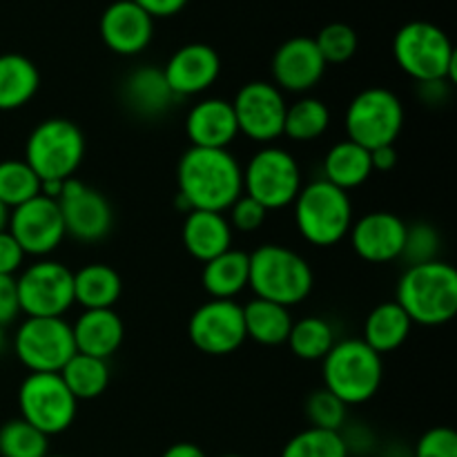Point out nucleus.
<instances>
[{
	"label": "nucleus",
	"instance_id": "3",
	"mask_svg": "<svg viewBox=\"0 0 457 457\" xmlns=\"http://www.w3.org/2000/svg\"><path fill=\"white\" fill-rule=\"evenodd\" d=\"M248 288L254 297L279 306H299L315 288V272L297 250L281 244H263L248 254Z\"/></svg>",
	"mask_w": 457,
	"mask_h": 457
},
{
	"label": "nucleus",
	"instance_id": "29",
	"mask_svg": "<svg viewBox=\"0 0 457 457\" xmlns=\"http://www.w3.org/2000/svg\"><path fill=\"white\" fill-rule=\"evenodd\" d=\"M413 321L409 320L397 302H384L369 312L364 321V339L378 355H388L397 351L409 339Z\"/></svg>",
	"mask_w": 457,
	"mask_h": 457
},
{
	"label": "nucleus",
	"instance_id": "33",
	"mask_svg": "<svg viewBox=\"0 0 457 457\" xmlns=\"http://www.w3.org/2000/svg\"><path fill=\"white\" fill-rule=\"evenodd\" d=\"M65 386L76 400H96L110 386V366L105 360L76 353L61 370Z\"/></svg>",
	"mask_w": 457,
	"mask_h": 457
},
{
	"label": "nucleus",
	"instance_id": "2",
	"mask_svg": "<svg viewBox=\"0 0 457 457\" xmlns=\"http://www.w3.org/2000/svg\"><path fill=\"white\" fill-rule=\"evenodd\" d=\"M395 302L413 324L428 328L449 324L457 315V270L445 259L406 266Z\"/></svg>",
	"mask_w": 457,
	"mask_h": 457
},
{
	"label": "nucleus",
	"instance_id": "23",
	"mask_svg": "<svg viewBox=\"0 0 457 457\" xmlns=\"http://www.w3.org/2000/svg\"><path fill=\"white\" fill-rule=\"evenodd\" d=\"M183 248L196 262L205 263L232 248L235 230L228 223L226 212H210V210H190L183 219L181 228Z\"/></svg>",
	"mask_w": 457,
	"mask_h": 457
},
{
	"label": "nucleus",
	"instance_id": "39",
	"mask_svg": "<svg viewBox=\"0 0 457 457\" xmlns=\"http://www.w3.org/2000/svg\"><path fill=\"white\" fill-rule=\"evenodd\" d=\"M442 253V237L436 226L427 221H418L413 226H406V239L402 257L406 266H420L440 259Z\"/></svg>",
	"mask_w": 457,
	"mask_h": 457
},
{
	"label": "nucleus",
	"instance_id": "5",
	"mask_svg": "<svg viewBox=\"0 0 457 457\" xmlns=\"http://www.w3.org/2000/svg\"><path fill=\"white\" fill-rule=\"evenodd\" d=\"M397 67L415 83H457V52L445 29L427 21H411L393 38Z\"/></svg>",
	"mask_w": 457,
	"mask_h": 457
},
{
	"label": "nucleus",
	"instance_id": "4",
	"mask_svg": "<svg viewBox=\"0 0 457 457\" xmlns=\"http://www.w3.org/2000/svg\"><path fill=\"white\" fill-rule=\"evenodd\" d=\"M324 388L346 406L366 404L378 395L384 382V357L361 337L337 339L321 360Z\"/></svg>",
	"mask_w": 457,
	"mask_h": 457
},
{
	"label": "nucleus",
	"instance_id": "48",
	"mask_svg": "<svg viewBox=\"0 0 457 457\" xmlns=\"http://www.w3.org/2000/svg\"><path fill=\"white\" fill-rule=\"evenodd\" d=\"M9 214H12V210H9L7 205H4L3 201H0V232L7 230V226H9Z\"/></svg>",
	"mask_w": 457,
	"mask_h": 457
},
{
	"label": "nucleus",
	"instance_id": "51",
	"mask_svg": "<svg viewBox=\"0 0 457 457\" xmlns=\"http://www.w3.org/2000/svg\"><path fill=\"white\" fill-rule=\"evenodd\" d=\"M221 457H241V455H221Z\"/></svg>",
	"mask_w": 457,
	"mask_h": 457
},
{
	"label": "nucleus",
	"instance_id": "45",
	"mask_svg": "<svg viewBox=\"0 0 457 457\" xmlns=\"http://www.w3.org/2000/svg\"><path fill=\"white\" fill-rule=\"evenodd\" d=\"M451 87L453 85L446 83V80H428V83H418L420 98H422L427 105H442L449 98Z\"/></svg>",
	"mask_w": 457,
	"mask_h": 457
},
{
	"label": "nucleus",
	"instance_id": "37",
	"mask_svg": "<svg viewBox=\"0 0 457 457\" xmlns=\"http://www.w3.org/2000/svg\"><path fill=\"white\" fill-rule=\"evenodd\" d=\"M306 418L312 428L344 431L348 422V406L326 388H317L306 400Z\"/></svg>",
	"mask_w": 457,
	"mask_h": 457
},
{
	"label": "nucleus",
	"instance_id": "34",
	"mask_svg": "<svg viewBox=\"0 0 457 457\" xmlns=\"http://www.w3.org/2000/svg\"><path fill=\"white\" fill-rule=\"evenodd\" d=\"M40 195V179L34 170L25 163V159H3L0 161V201L9 210L27 204Z\"/></svg>",
	"mask_w": 457,
	"mask_h": 457
},
{
	"label": "nucleus",
	"instance_id": "9",
	"mask_svg": "<svg viewBox=\"0 0 457 457\" xmlns=\"http://www.w3.org/2000/svg\"><path fill=\"white\" fill-rule=\"evenodd\" d=\"M406 112L400 96L388 87H366L346 107L344 128L351 141L366 150L395 145L404 129Z\"/></svg>",
	"mask_w": 457,
	"mask_h": 457
},
{
	"label": "nucleus",
	"instance_id": "31",
	"mask_svg": "<svg viewBox=\"0 0 457 457\" xmlns=\"http://www.w3.org/2000/svg\"><path fill=\"white\" fill-rule=\"evenodd\" d=\"M330 128V107L321 98L303 94L286 107L284 137L295 143H311L324 137Z\"/></svg>",
	"mask_w": 457,
	"mask_h": 457
},
{
	"label": "nucleus",
	"instance_id": "41",
	"mask_svg": "<svg viewBox=\"0 0 457 457\" xmlns=\"http://www.w3.org/2000/svg\"><path fill=\"white\" fill-rule=\"evenodd\" d=\"M413 457H457V436L451 427H433L413 449Z\"/></svg>",
	"mask_w": 457,
	"mask_h": 457
},
{
	"label": "nucleus",
	"instance_id": "47",
	"mask_svg": "<svg viewBox=\"0 0 457 457\" xmlns=\"http://www.w3.org/2000/svg\"><path fill=\"white\" fill-rule=\"evenodd\" d=\"M161 457H208L204 453V449L192 442H179V445H172L170 449H165V453Z\"/></svg>",
	"mask_w": 457,
	"mask_h": 457
},
{
	"label": "nucleus",
	"instance_id": "42",
	"mask_svg": "<svg viewBox=\"0 0 457 457\" xmlns=\"http://www.w3.org/2000/svg\"><path fill=\"white\" fill-rule=\"evenodd\" d=\"M18 315H21V303H18L16 277L0 275V328L13 324Z\"/></svg>",
	"mask_w": 457,
	"mask_h": 457
},
{
	"label": "nucleus",
	"instance_id": "1",
	"mask_svg": "<svg viewBox=\"0 0 457 457\" xmlns=\"http://www.w3.org/2000/svg\"><path fill=\"white\" fill-rule=\"evenodd\" d=\"M177 204L186 212H226L244 195V165L230 150L187 147L177 165Z\"/></svg>",
	"mask_w": 457,
	"mask_h": 457
},
{
	"label": "nucleus",
	"instance_id": "6",
	"mask_svg": "<svg viewBox=\"0 0 457 457\" xmlns=\"http://www.w3.org/2000/svg\"><path fill=\"white\" fill-rule=\"evenodd\" d=\"M295 226L303 241L315 248H330L346 239L353 221L351 195L324 179L306 183L293 204Z\"/></svg>",
	"mask_w": 457,
	"mask_h": 457
},
{
	"label": "nucleus",
	"instance_id": "19",
	"mask_svg": "<svg viewBox=\"0 0 457 457\" xmlns=\"http://www.w3.org/2000/svg\"><path fill=\"white\" fill-rule=\"evenodd\" d=\"M170 89L177 98L205 94L221 74V58L217 49L205 43H187L179 47L161 67Z\"/></svg>",
	"mask_w": 457,
	"mask_h": 457
},
{
	"label": "nucleus",
	"instance_id": "22",
	"mask_svg": "<svg viewBox=\"0 0 457 457\" xmlns=\"http://www.w3.org/2000/svg\"><path fill=\"white\" fill-rule=\"evenodd\" d=\"M71 335L76 353L107 361L123 346L125 326L114 308L83 311L71 324Z\"/></svg>",
	"mask_w": 457,
	"mask_h": 457
},
{
	"label": "nucleus",
	"instance_id": "46",
	"mask_svg": "<svg viewBox=\"0 0 457 457\" xmlns=\"http://www.w3.org/2000/svg\"><path fill=\"white\" fill-rule=\"evenodd\" d=\"M370 165L373 172H388L397 165V150L395 145H382L370 150Z\"/></svg>",
	"mask_w": 457,
	"mask_h": 457
},
{
	"label": "nucleus",
	"instance_id": "21",
	"mask_svg": "<svg viewBox=\"0 0 457 457\" xmlns=\"http://www.w3.org/2000/svg\"><path fill=\"white\" fill-rule=\"evenodd\" d=\"M186 134L192 147L228 150L239 137L232 101L221 96H205L196 101L186 116Z\"/></svg>",
	"mask_w": 457,
	"mask_h": 457
},
{
	"label": "nucleus",
	"instance_id": "50",
	"mask_svg": "<svg viewBox=\"0 0 457 457\" xmlns=\"http://www.w3.org/2000/svg\"><path fill=\"white\" fill-rule=\"evenodd\" d=\"M45 457H65V455H52V453H49V455H45Z\"/></svg>",
	"mask_w": 457,
	"mask_h": 457
},
{
	"label": "nucleus",
	"instance_id": "11",
	"mask_svg": "<svg viewBox=\"0 0 457 457\" xmlns=\"http://www.w3.org/2000/svg\"><path fill=\"white\" fill-rule=\"evenodd\" d=\"M13 353L29 373H61L76 355L65 317H27L13 335Z\"/></svg>",
	"mask_w": 457,
	"mask_h": 457
},
{
	"label": "nucleus",
	"instance_id": "30",
	"mask_svg": "<svg viewBox=\"0 0 457 457\" xmlns=\"http://www.w3.org/2000/svg\"><path fill=\"white\" fill-rule=\"evenodd\" d=\"M293 321L290 308L266 302V299L253 297L244 306L245 337L262 346H281L288 342Z\"/></svg>",
	"mask_w": 457,
	"mask_h": 457
},
{
	"label": "nucleus",
	"instance_id": "35",
	"mask_svg": "<svg viewBox=\"0 0 457 457\" xmlns=\"http://www.w3.org/2000/svg\"><path fill=\"white\" fill-rule=\"evenodd\" d=\"M49 455V437L22 418L9 420L0 427V457H45Z\"/></svg>",
	"mask_w": 457,
	"mask_h": 457
},
{
	"label": "nucleus",
	"instance_id": "20",
	"mask_svg": "<svg viewBox=\"0 0 457 457\" xmlns=\"http://www.w3.org/2000/svg\"><path fill=\"white\" fill-rule=\"evenodd\" d=\"M98 29L110 52L119 56H138L154 38V18L132 0H116L105 7Z\"/></svg>",
	"mask_w": 457,
	"mask_h": 457
},
{
	"label": "nucleus",
	"instance_id": "18",
	"mask_svg": "<svg viewBox=\"0 0 457 457\" xmlns=\"http://www.w3.org/2000/svg\"><path fill=\"white\" fill-rule=\"evenodd\" d=\"M409 223L395 212L375 210L353 221L351 245L360 259L369 263H391L402 257Z\"/></svg>",
	"mask_w": 457,
	"mask_h": 457
},
{
	"label": "nucleus",
	"instance_id": "26",
	"mask_svg": "<svg viewBox=\"0 0 457 457\" xmlns=\"http://www.w3.org/2000/svg\"><path fill=\"white\" fill-rule=\"evenodd\" d=\"M40 89V71L22 54H0V112L22 110Z\"/></svg>",
	"mask_w": 457,
	"mask_h": 457
},
{
	"label": "nucleus",
	"instance_id": "8",
	"mask_svg": "<svg viewBox=\"0 0 457 457\" xmlns=\"http://www.w3.org/2000/svg\"><path fill=\"white\" fill-rule=\"evenodd\" d=\"M303 187V174L293 152L279 145H262L244 168V195L262 204L268 212L295 204Z\"/></svg>",
	"mask_w": 457,
	"mask_h": 457
},
{
	"label": "nucleus",
	"instance_id": "38",
	"mask_svg": "<svg viewBox=\"0 0 457 457\" xmlns=\"http://www.w3.org/2000/svg\"><path fill=\"white\" fill-rule=\"evenodd\" d=\"M315 43L320 54L324 56L326 65H342V62H348L355 56L360 40H357L355 29L351 25L330 22L315 36Z\"/></svg>",
	"mask_w": 457,
	"mask_h": 457
},
{
	"label": "nucleus",
	"instance_id": "7",
	"mask_svg": "<svg viewBox=\"0 0 457 457\" xmlns=\"http://www.w3.org/2000/svg\"><path fill=\"white\" fill-rule=\"evenodd\" d=\"M85 134L74 120L45 119L29 132L25 143V163L40 179L47 181H70L76 177L85 159Z\"/></svg>",
	"mask_w": 457,
	"mask_h": 457
},
{
	"label": "nucleus",
	"instance_id": "25",
	"mask_svg": "<svg viewBox=\"0 0 457 457\" xmlns=\"http://www.w3.org/2000/svg\"><path fill=\"white\" fill-rule=\"evenodd\" d=\"M373 177V165H370V150L357 145L351 138L337 141L324 156L321 163V179L333 183L339 190L348 192L364 186Z\"/></svg>",
	"mask_w": 457,
	"mask_h": 457
},
{
	"label": "nucleus",
	"instance_id": "49",
	"mask_svg": "<svg viewBox=\"0 0 457 457\" xmlns=\"http://www.w3.org/2000/svg\"><path fill=\"white\" fill-rule=\"evenodd\" d=\"M4 351V328H0V355Z\"/></svg>",
	"mask_w": 457,
	"mask_h": 457
},
{
	"label": "nucleus",
	"instance_id": "40",
	"mask_svg": "<svg viewBox=\"0 0 457 457\" xmlns=\"http://www.w3.org/2000/svg\"><path fill=\"white\" fill-rule=\"evenodd\" d=\"M226 217L232 230L250 235V232H257L259 228L266 223L268 210L263 208L262 204H257L254 199H250L248 195H241L239 199L226 210Z\"/></svg>",
	"mask_w": 457,
	"mask_h": 457
},
{
	"label": "nucleus",
	"instance_id": "32",
	"mask_svg": "<svg viewBox=\"0 0 457 457\" xmlns=\"http://www.w3.org/2000/svg\"><path fill=\"white\" fill-rule=\"evenodd\" d=\"M288 348L293 355L303 361H321L330 353V348L337 344V330L328 320L317 315L302 317L293 321V328L288 335Z\"/></svg>",
	"mask_w": 457,
	"mask_h": 457
},
{
	"label": "nucleus",
	"instance_id": "12",
	"mask_svg": "<svg viewBox=\"0 0 457 457\" xmlns=\"http://www.w3.org/2000/svg\"><path fill=\"white\" fill-rule=\"evenodd\" d=\"M25 317H65L74 306V272L56 259H38L16 277Z\"/></svg>",
	"mask_w": 457,
	"mask_h": 457
},
{
	"label": "nucleus",
	"instance_id": "14",
	"mask_svg": "<svg viewBox=\"0 0 457 457\" xmlns=\"http://www.w3.org/2000/svg\"><path fill=\"white\" fill-rule=\"evenodd\" d=\"M56 204L61 208L67 237L80 244L103 241L114 228V210L107 196L80 179L74 177L62 183Z\"/></svg>",
	"mask_w": 457,
	"mask_h": 457
},
{
	"label": "nucleus",
	"instance_id": "10",
	"mask_svg": "<svg viewBox=\"0 0 457 457\" xmlns=\"http://www.w3.org/2000/svg\"><path fill=\"white\" fill-rule=\"evenodd\" d=\"M18 411L25 422L52 437L74 424L79 400L65 386L61 373H29L18 388Z\"/></svg>",
	"mask_w": 457,
	"mask_h": 457
},
{
	"label": "nucleus",
	"instance_id": "16",
	"mask_svg": "<svg viewBox=\"0 0 457 457\" xmlns=\"http://www.w3.org/2000/svg\"><path fill=\"white\" fill-rule=\"evenodd\" d=\"M7 230L18 241L22 253L36 259H47L56 253L67 237L61 208L45 195L13 208Z\"/></svg>",
	"mask_w": 457,
	"mask_h": 457
},
{
	"label": "nucleus",
	"instance_id": "13",
	"mask_svg": "<svg viewBox=\"0 0 457 457\" xmlns=\"http://www.w3.org/2000/svg\"><path fill=\"white\" fill-rule=\"evenodd\" d=\"M286 107L284 92L270 80H250L232 101L239 134L262 145H272L284 137Z\"/></svg>",
	"mask_w": 457,
	"mask_h": 457
},
{
	"label": "nucleus",
	"instance_id": "17",
	"mask_svg": "<svg viewBox=\"0 0 457 457\" xmlns=\"http://www.w3.org/2000/svg\"><path fill=\"white\" fill-rule=\"evenodd\" d=\"M326 61L311 36H295L281 43L272 56V83L281 92L303 96L320 85L326 74Z\"/></svg>",
	"mask_w": 457,
	"mask_h": 457
},
{
	"label": "nucleus",
	"instance_id": "27",
	"mask_svg": "<svg viewBox=\"0 0 457 457\" xmlns=\"http://www.w3.org/2000/svg\"><path fill=\"white\" fill-rule=\"evenodd\" d=\"M123 293V279L110 263H87L74 272V303L83 311L114 308Z\"/></svg>",
	"mask_w": 457,
	"mask_h": 457
},
{
	"label": "nucleus",
	"instance_id": "24",
	"mask_svg": "<svg viewBox=\"0 0 457 457\" xmlns=\"http://www.w3.org/2000/svg\"><path fill=\"white\" fill-rule=\"evenodd\" d=\"M125 105L143 119H159L179 101L170 89L161 67L141 65L129 71L123 83Z\"/></svg>",
	"mask_w": 457,
	"mask_h": 457
},
{
	"label": "nucleus",
	"instance_id": "36",
	"mask_svg": "<svg viewBox=\"0 0 457 457\" xmlns=\"http://www.w3.org/2000/svg\"><path fill=\"white\" fill-rule=\"evenodd\" d=\"M279 457H351L339 431L303 428L286 442Z\"/></svg>",
	"mask_w": 457,
	"mask_h": 457
},
{
	"label": "nucleus",
	"instance_id": "15",
	"mask_svg": "<svg viewBox=\"0 0 457 457\" xmlns=\"http://www.w3.org/2000/svg\"><path fill=\"white\" fill-rule=\"evenodd\" d=\"M187 335L196 351L223 357L244 346V306L235 299H210L192 312Z\"/></svg>",
	"mask_w": 457,
	"mask_h": 457
},
{
	"label": "nucleus",
	"instance_id": "44",
	"mask_svg": "<svg viewBox=\"0 0 457 457\" xmlns=\"http://www.w3.org/2000/svg\"><path fill=\"white\" fill-rule=\"evenodd\" d=\"M137 3L143 12L150 13L152 18H170L177 16L179 12H183V7L187 4V0H132Z\"/></svg>",
	"mask_w": 457,
	"mask_h": 457
},
{
	"label": "nucleus",
	"instance_id": "43",
	"mask_svg": "<svg viewBox=\"0 0 457 457\" xmlns=\"http://www.w3.org/2000/svg\"><path fill=\"white\" fill-rule=\"evenodd\" d=\"M25 257L27 254L22 253L18 241L9 235V230L0 232V275L16 277V272L25 263Z\"/></svg>",
	"mask_w": 457,
	"mask_h": 457
},
{
	"label": "nucleus",
	"instance_id": "28",
	"mask_svg": "<svg viewBox=\"0 0 457 457\" xmlns=\"http://www.w3.org/2000/svg\"><path fill=\"white\" fill-rule=\"evenodd\" d=\"M248 253L230 248L204 263L201 284H204L210 299H237L248 288Z\"/></svg>",
	"mask_w": 457,
	"mask_h": 457
}]
</instances>
